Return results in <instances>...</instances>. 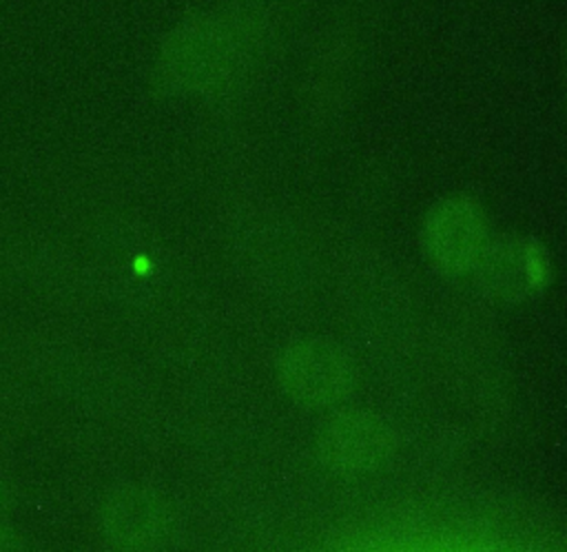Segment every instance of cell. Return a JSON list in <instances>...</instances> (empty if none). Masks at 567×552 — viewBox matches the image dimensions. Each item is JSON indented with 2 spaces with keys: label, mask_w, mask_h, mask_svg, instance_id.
Instances as JSON below:
<instances>
[{
  "label": "cell",
  "mask_w": 567,
  "mask_h": 552,
  "mask_svg": "<svg viewBox=\"0 0 567 552\" xmlns=\"http://www.w3.org/2000/svg\"><path fill=\"white\" fill-rule=\"evenodd\" d=\"M239 55V40L226 20L193 18L166 38L159 78L177 93L208 91L230 78Z\"/></svg>",
  "instance_id": "6da1fadb"
},
{
  "label": "cell",
  "mask_w": 567,
  "mask_h": 552,
  "mask_svg": "<svg viewBox=\"0 0 567 552\" xmlns=\"http://www.w3.org/2000/svg\"><path fill=\"white\" fill-rule=\"evenodd\" d=\"M427 259L447 275L476 273L492 237L483 208L467 195L439 200L421 228Z\"/></svg>",
  "instance_id": "7a4b0ae2"
},
{
  "label": "cell",
  "mask_w": 567,
  "mask_h": 552,
  "mask_svg": "<svg viewBox=\"0 0 567 552\" xmlns=\"http://www.w3.org/2000/svg\"><path fill=\"white\" fill-rule=\"evenodd\" d=\"M279 384L297 403L326 408L343 401L354 386V366L348 355L323 339L290 344L277 364Z\"/></svg>",
  "instance_id": "3957f363"
},
{
  "label": "cell",
  "mask_w": 567,
  "mask_h": 552,
  "mask_svg": "<svg viewBox=\"0 0 567 552\" xmlns=\"http://www.w3.org/2000/svg\"><path fill=\"white\" fill-rule=\"evenodd\" d=\"M396 448L392 428L370 412H346L328 421L317 439L319 461L334 474L361 477L383 468Z\"/></svg>",
  "instance_id": "277c9868"
},
{
  "label": "cell",
  "mask_w": 567,
  "mask_h": 552,
  "mask_svg": "<svg viewBox=\"0 0 567 552\" xmlns=\"http://www.w3.org/2000/svg\"><path fill=\"white\" fill-rule=\"evenodd\" d=\"M100 525L109 543L128 550L164 545L175 532L168 501L146 488H120L102 505Z\"/></svg>",
  "instance_id": "5b68a950"
},
{
  "label": "cell",
  "mask_w": 567,
  "mask_h": 552,
  "mask_svg": "<svg viewBox=\"0 0 567 552\" xmlns=\"http://www.w3.org/2000/svg\"><path fill=\"white\" fill-rule=\"evenodd\" d=\"M476 273L494 297L518 301L547 284L549 259L532 239H492Z\"/></svg>",
  "instance_id": "8992f818"
}]
</instances>
